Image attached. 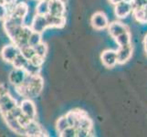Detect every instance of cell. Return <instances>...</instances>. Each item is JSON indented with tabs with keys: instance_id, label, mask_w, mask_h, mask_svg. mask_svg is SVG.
<instances>
[{
	"instance_id": "2",
	"label": "cell",
	"mask_w": 147,
	"mask_h": 137,
	"mask_svg": "<svg viewBox=\"0 0 147 137\" xmlns=\"http://www.w3.org/2000/svg\"><path fill=\"white\" fill-rule=\"evenodd\" d=\"M134 7L131 2L123 0V1L115 4V7H114L115 16L118 18H126L133 13Z\"/></svg>"
},
{
	"instance_id": "9",
	"label": "cell",
	"mask_w": 147,
	"mask_h": 137,
	"mask_svg": "<svg viewBox=\"0 0 147 137\" xmlns=\"http://www.w3.org/2000/svg\"><path fill=\"white\" fill-rule=\"evenodd\" d=\"M17 105L18 103L16 99L12 97L9 94V92L0 96V113H1V115L4 113H7L9 111H11Z\"/></svg>"
},
{
	"instance_id": "13",
	"label": "cell",
	"mask_w": 147,
	"mask_h": 137,
	"mask_svg": "<svg viewBox=\"0 0 147 137\" xmlns=\"http://www.w3.org/2000/svg\"><path fill=\"white\" fill-rule=\"evenodd\" d=\"M107 28H108L110 36L113 38L120 36L121 34H123L126 31H129L128 27L126 26V25H124L123 23L119 22V21H114V22L109 23V26Z\"/></svg>"
},
{
	"instance_id": "8",
	"label": "cell",
	"mask_w": 147,
	"mask_h": 137,
	"mask_svg": "<svg viewBox=\"0 0 147 137\" xmlns=\"http://www.w3.org/2000/svg\"><path fill=\"white\" fill-rule=\"evenodd\" d=\"M18 105H19L20 109H21L22 113L26 116H28L29 119H31V120L36 119L37 108L31 99L24 98V100Z\"/></svg>"
},
{
	"instance_id": "29",
	"label": "cell",
	"mask_w": 147,
	"mask_h": 137,
	"mask_svg": "<svg viewBox=\"0 0 147 137\" xmlns=\"http://www.w3.org/2000/svg\"><path fill=\"white\" fill-rule=\"evenodd\" d=\"M9 92L8 90L6 88V86H5L4 84H0V96L1 95H4V94H6Z\"/></svg>"
},
{
	"instance_id": "31",
	"label": "cell",
	"mask_w": 147,
	"mask_h": 137,
	"mask_svg": "<svg viewBox=\"0 0 147 137\" xmlns=\"http://www.w3.org/2000/svg\"><path fill=\"white\" fill-rule=\"evenodd\" d=\"M144 49H145V53L147 54V35L144 38Z\"/></svg>"
},
{
	"instance_id": "11",
	"label": "cell",
	"mask_w": 147,
	"mask_h": 137,
	"mask_svg": "<svg viewBox=\"0 0 147 137\" xmlns=\"http://www.w3.org/2000/svg\"><path fill=\"white\" fill-rule=\"evenodd\" d=\"M27 72L26 70L24 69H17V68H14L11 72L9 73V82H11V84H13L15 87H17V86L20 85L23 80H25L27 76Z\"/></svg>"
},
{
	"instance_id": "26",
	"label": "cell",
	"mask_w": 147,
	"mask_h": 137,
	"mask_svg": "<svg viewBox=\"0 0 147 137\" xmlns=\"http://www.w3.org/2000/svg\"><path fill=\"white\" fill-rule=\"evenodd\" d=\"M60 136H67V137H72L76 136V129L73 126H69L68 128H66L63 132L59 134Z\"/></svg>"
},
{
	"instance_id": "30",
	"label": "cell",
	"mask_w": 147,
	"mask_h": 137,
	"mask_svg": "<svg viewBox=\"0 0 147 137\" xmlns=\"http://www.w3.org/2000/svg\"><path fill=\"white\" fill-rule=\"evenodd\" d=\"M3 3L6 5H13L16 3V0H3Z\"/></svg>"
},
{
	"instance_id": "14",
	"label": "cell",
	"mask_w": 147,
	"mask_h": 137,
	"mask_svg": "<svg viewBox=\"0 0 147 137\" xmlns=\"http://www.w3.org/2000/svg\"><path fill=\"white\" fill-rule=\"evenodd\" d=\"M66 4L60 0H50L49 14L54 16H65Z\"/></svg>"
},
{
	"instance_id": "1",
	"label": "cell",
	"mask_w": 147,
	"mask_h": 137,
	"mask_svg": "<svg viewBox=\"0 0 147 137\" xmlns=\"http://www.w3.org/2000/svg\"><path fill=\"white\" fill-rule=\"evenodd\" d=\"M44 87V80L40 74H27L23 82L15 87L19 95L24 98H37L41 93Z\"/></svg>"
},
{
	"instance_id": "24",
	"label": "cell",
	"mask_w": 147,
	"mask_h": 137,
	"mask_svg": "<svg viewBox=\"0 0 147 137\" xmlns=\"http://www.w3.org/2000/svg\"><path fill=\"white\" fill-rule=\"evenodd\" d=\"M41 41H42V39H41V33L32 31L31 34L29 35L28 44L29 46H31V47H34V46L39 44Z\"/></svg>"
},
{
	"instance_id": "6",
	"label": "cell",
	"mask_w": 147,
	"mask_h": 137,
	"mask_svg": "<svg viewBox=\"0 0 147 137\" xmlns=\"http://www.w3.org/2000/svg\"><path fill=\"white\" fill-rule=\"evenodd\" d=\"M46 131L36 120H31L25 126V136H47Z\"/></svg>"
},
{
	"instance_id": "21",
	"label": "cell",
	"mask_w": 147,
	"mask_h": 137,
	"mask_svg": "<svg viewBox=\"0 0 147 137\" xmlns=\"http://www.w3.org/2000/svg\"><path fill=\"white\" fill-rule=\"evenodd\" d=\"M33 49L35 50V53H36V55L45 59V57H46V55L48 53V46H47L46 43H44L43 41H41L39 44L34 46Z\"/></svg>"
},
{
	"instance_id": "33",
	"label": "cell",
	"mask_w": 147,
	"mask_h": 137,
	"mask_svg": "<svg viewBox=\"0 0 147 137\" xmlns=\"http://www.w3.org/2000/svg\"><path fill=\"white\" fill-rule=\"evenodd\" d=\"M60 1H61V2H63V3H65V4H66V3L68 2V0H60Z\"/></svg>"
},
{
	"instance_id": "25",
	"label": "cell",
	"mask_w": 147,
	"mask_h": 137,
	"mask_svg": "<svg viewBox=\"0 0 147 137\" xmlns=\"http://www.w3.org/2000/svg\"><path fill=\"white\" fill-rule=\"evenodd\" d=\"M20 52H21V54L24 56L25 58L28 59V60L31 59L34 55H36V53H35V50L33 49V47H31V46L29 45H26L24 46V47L20 48Z\"/></svg>"
},
{
	"instance_id": "28",
	"label": "cell",
	"mask_w": 147,
	"mask_h": 137,
	"mask_svg": "<svg viewBox=\"0 0 147 137\" xmlns=\"http://www.w3.org/2000/svg\"><path fill=\"white\" fill-rule=\"evenodd\" d=\"M134 7H144L147 5V0H131Z\"/></svg>"
},
{
	"instance_id": "17",
	"label": "cell",
	"mask_w": 147,
	"mask_h": 137,
	"mask_svg": "<svg viewBox=\"0 0 147 137\" xmlns=\"http://www.w3.org/2000/svg\"><path fill=\"white\" fill-rule=\"evenodd\" d=\"M134 18L141 24L147 23V9L145 7H134L133 13Z\"/></svg>"
},
{
	"instance_id": "10",
	"label": "cell",
	"mask_w": 147,
	"mask_h": 137,
	"mask_svg": "<svg viewBox=\"0 0 147 137\" xmlns=\"http://www.w3.org/2000/svg\"><path fill=\"white\" fill-rule=\"evenodd\" d=\"M30 28L35 32L43 33L45 30L49 28L46 16L36 14V16L34 17L31 22V25H30Z\"/></svg>"
},
{
	"instance_id": "7",
	"label": "cell",
	"mask_w": 147,
	"mask_h": 137,
	"mask_svg": "<svg viewBox=\"0 0 147 137\" xmlns=\"http://www.w3.org/2000/svg\"><path fill=\"white\" fill-rule=\"evenodd\" d=\"M100 59L106 68H114L118 64L117 61V51L113 49H106L100 55Z\"/></svg>"
},
{
	"instance_id": "3",
	"label": "cell",
	"mask_w": 147,
	"mask_h": 137,
	"mask_svg": "<svg viewBox=\"0 0 147 137\" xmlns=\"http://www.w3.org/2000/svg\"><path fill=\"white\" fill-rule=\"evenodd\" d=\"M90 24L96 30H102L109 26V19L104 12L98 11L92 15L90 18Z\"/></svg>"
},
{
	"instance_id": "35",
	"label": "cell",
	"mask_w": 147,
	"mask_h": 137,
	"mask_svg": "<svg viewBox=\"0 0 147 137\" xmlns=\"http://www.w3.org/2000/svg\"><path fill=\"white\" fill-rule=\"evenodd\" d=\"M49 1H50V0H49Z\"/></svg>"
},
{
	"instance_id": "15",
	"label": "cell",
	"mask_w": 147,
	"mask_h": 137,
	"mask_svg": "<svg viewBox=\"0 0 147 137\" xmlns=\"http://www.w3.org/2000/svg\"><path fill=\"white\" fill-rule=\"evenodd\" d=\"M28 6L26 3L20 2V3H16L14 5L9 15L13 17L25 18L28 15Z\"/></svg>"
},
{
	"instance_id": "12",
	"label": "cell",
	"mask_w": 147,
	"mask_h": 137,
	"mask_svg": "<svg viewBox=\"0 0 147 137\" xmlns=\"http://www.w3.org/2000/svg\"><path fill=\"white\" fill-rule=\"evenodd\" d=\"M133 46H125V47H119V49L116 50L117 51V61L118 64H124L130 60V59L133 56Z\"/></svg>"
},
{
	"instance_id": "18",
	"label": "cell",
	"mask_w": 147,
	"mask_h": 137,
	"mask_svg": "<svg viewBox=\"0 0 147 137\" xmlns=\"http://www.w3.org/2000/svg\"><path fill=\"white\" fill-rule=\"evenodd\" d=\"M114 39L119 45V47H125V46H129L131 44V35L130 31H126L121 34L120 36L116 37Z\"/></svg>"
},
{
	"instance_id": "22",
	"label": "cell",
	"mask_w": 147,
	"mask_h": 137,
	"mask_svg": "<svg viewBox=\"0 0 147 137\" xmlns=\"http://www.w3.org/2000/svg\"><path fill=\"white\" fill-rule=\"evenodd\" d=\"M69 126H70V125L69 124L68 118L66 117V115L59 118L58 121H57V123H56V129H57L59 134H60L61 132H63L66 128H68Z\"/></svg>"
},
{
	"instance_id": "16",
	"label": "cell",
	"mask_w": 147,
	"mask_h": 137,
	"mask_svg": "<svg viewBox=\"0 0 147 137\" xmlns=\"http://www.w3.org/2000/svg\"><path fill=\"white\" fill-rule=\"evenodd\" d=\"M46 18L49 28H62L66 24L65 16H54V15L48 14L46 15Z\"/></svg>"
},
{
	"instance_id": "19",
	"label": "cell",
	"mask_w": 147,
	"mask_h": 137,
	"mask_svg": "<svg viewBox=\"0 0 147 137\" xmlns=\"http://www.w3.org/2000/svg\"><path fill=\"white\" fill-rule=\"evenodd\" d=\"M49 12V0H39L36 7V14L46 16Z\"/></svg>"
},
{
	"instance_id": "4",
	"label": "cell",
	"mask_w": 147,
	"mask_h": 137,
	"mask_svg": "<svg viewBox=\"0 0 147 137\" xmlns=\"http://www.w3.org/2000/svg\"><path fill=\"white\" fill-rule=\"evenodd\" d=\"M20 53V49L16 44H8L4 46L1 49V58L3 60L7 61L8 63H11L13 61V59L16 58V56Z\"/></svg>"
},
{
	"instance_id": "34",
	"label": "cell",
	"mask_w": 147,
	"mask_h": 137,
	"mask_svg": "<svg viewBox=\"0 0 147 137\" xmlns=\"http://www.w3.org/2000/svg\"><path fill=\"white\" fill-rule=\"evenodd\" d=\"M145 7V8H146V9H147V5H146V6H145V7Z\"/></svg>"
},
{
	"instance_id": "27",
	"label": "cell",
	"mask_w": 147,
	"mask_h": 137,
	"mask_svg": "<svg viewBox=\"0 0 147 137\" xmlns=\"http://www.w3.org/2000/svg\"><path fill=\"white\" fill-rule=\"evenodd\" d=\"M44 58H41V57H39V56L38 55H34L33 57L29 59V61L30 62H32L33 64L35 65H37V66H39V67H41L42 64L44 63Z\"/></svg>"
},
{
	"instance_id": "5",
	"label": "cell",
	"mask_w": 147,
	"mask_h": 137,
	"mask_svg": "<svg viewBox=\"0 0 147 137\" xmlns=\"http://www.w3.org/2000/svg\"><path fill=\"white\" fill-rule=\"evenodd\" d=\"M2 117L4 118L5 121H6L7 125L10 130H12L14 133H16L20 135H25V128L19 124L18 118L14 117L9 113L2 114Z\"/></svg>"
},
{
	"instance_id": "32",
	"label": "cell",
	"mask_w": 147,
	"mask_h": 137,
	"mask_svg": "<svg viewBox=\"0 0 147 137\" xmlns=\"http://www.w3.org/2000/svg\"><path fill=\"white\" fill-rule=\"evenodd\" d=\"M109 1H110V2H111V4L115 5V4H117V3L121 2V1H123V0H109Z\"/></svg>"
},
{
	"instance_id": "23",
	"label": "cell",
	"mask_w": 147,
	"mask_h": 137,
	"mask_svg": "<svg viewBox=\"0 0 147 137\" xmlns=\"http://www.w3.org/2000/svg\"><path fill=\"white\" fill-rule=\"evenodd\" d=\"M23 69L26 70V72L28 74H31V75L40 74V70H41V67L33 64L32 62H30L29 60H28L27 64L25 65V67Z\"/></svg>"
},
{
	"instance_id": "20",
	"label": "cell",
	"mask_w": 147,
	"mask_h": 137,
	"mask_svg": "<svg viewBox=\"0 0 147 137\" xmlns=\"http://www.w3.org/2000/svg\"><path fill=\"white\" fill-rule=\"evenodd\" d=\"M28 59H26L24 56L21 54L20 52L19 54H18L16 56V58L13 59V61L11 62V64L13 65L14 68H17V69H23L25 67V65L27 64L28 62Z\"/></svg>"
}]
</instances>
